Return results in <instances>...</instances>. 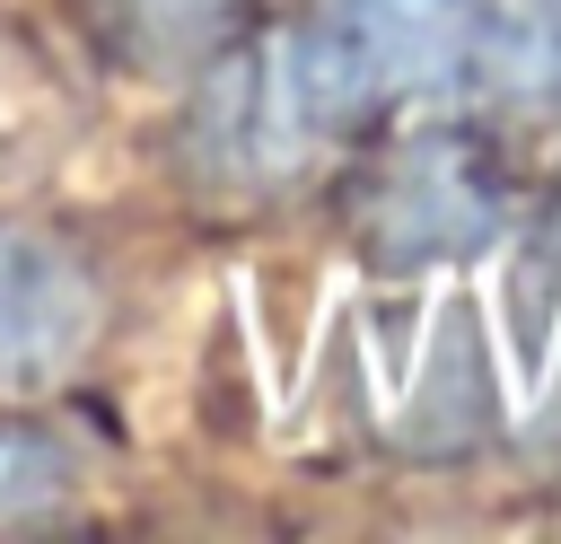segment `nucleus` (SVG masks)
I'll return each instance as SVG.
<instances>
[{"mask_svg": "<svg viewBox=\"0 0 561 544\" xmlns=\"http://www.w3.org/2000/svg\"><path fill=\"white\" fill-rule=\"evenodd\" d=\"M368 70L359 53L316 26H280V35H254L245 53H228L202 97H193V149L210 175L228 184H280L298 175L324 140H342L368 105Z\"/></svg>", "mask_w": 561, "mask_h": 544, "instance_id": "obj_1", "label": "nucleus"}, {"mask_svg": "<svg viewBox=\"0 0 561 544\" xmlns=\"http://www.w3.org/2000/svg\"><path fill=\"white\" fill-rule=\"evenodd\" d=\"M131 35H149V44H184V35H202V26H219L237 0H105Z\"/></svg>", "mask_w": 561, "mask_h": 544, "instance_id": "obj_7", "label": "nucleus"}, {"mask_svg": "<svg viewBox=\"0 0 561 544\" xmlns=\"http://www.w3.org/2000/svg\"><path fill=\"white\" fill-rule=\"evenodd\" d=\"M96 333L88 263L44 228H0V395L53 386Z\"/></svg>", "mask_w": 561, "mask_h": 544, "instance_id": "obj_3", "label": "nucleus"}, {"mask_svg": "<svg viewBox=\"0 0 561 544\" xmlns=\"http://www.w3.org/2000/svg\"><path fill=\"white\" fill-rule=\"evenodd\" d=\"M500 167L482 140L465 132H421L403 149L377 158L368 193H359V228L386 263L421 272V263H465L491 228H500Z\"/></svg>", "mask_w": 561, "mask_h": 544, "instance_id": "obj_2", "label": "nucleus"}, {"mask_svg": "<svg viewBox=\"0 0 561 544\" xmlns=\"http://www.w3.org/2000/svg\"><path fill=\"white\" fill-rule=\"evenodd\" d=\"M79 491L61 439L26 430V421H0V526H26V518H53L61 500Z\"/></svg>", "mask_w": 561, "mask_h": 544, "instance_id": "obj_6", "label": "nucleus"}, {"mask_svg": "<svg viewBox=\"0 0 561 544\" xmlns=\"http://www.w3.org/2000/svg\"><path fill=\"white\" fill-rule=\"evenodd\" d=\"M465 70L508 97H561V0H473Z\"/></svg>", "mask_w": 561, "mask_h": 544, "instance_id": "obj_5", "label": "nucleus"}, {"mask_svg": "<svg viewBox=\"0 0 561 544\" xmlns=\"http://www.w3.org/2000/svg\"><path fill=\"white\" fill-rule=\"evenodd\" d=\"M342 44L359 53L368 88H438L473 53V0H351Z\"/></svg>", "mask_w": 561, "mask_h": 544, "instance_id": "obj_4", "label": "nucleus"}]
</instances>
